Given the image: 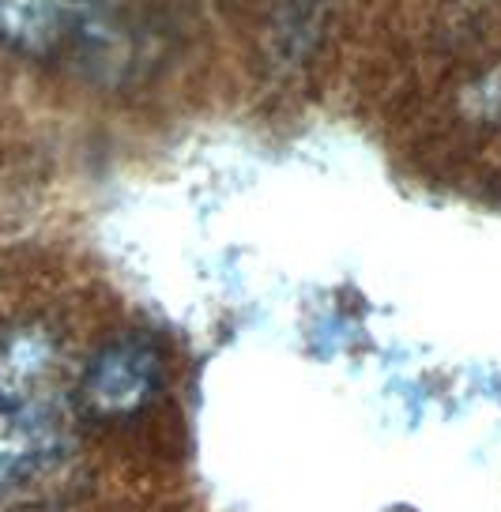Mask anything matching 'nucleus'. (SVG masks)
<instances>
[{
    "mask_svg": "<svg viewBox=\"0 0 501 512\" xmlns=\"http://www.w3.org/2000/svg\"><path fill=\"white\" fill-rule=\"evenodd\" d=\"M155 388H159L155 351L140 339H117L91 362L83 396L98 415H132L155 396Z\"/></svg>",
    "mask_w": 501,
    "mask_h": 512,
    "instance_id": "1",
    "label": "nucleus"
},
{
    "mask_svg": "<svg viewBox=\"0 0 501 512\" xmlns=\"http://www.w3.org/2000/svg\"><path fill=\"white\" fill-rule=\"evenodd\" d=\"M61 452V422L42 403L0 407V494L34 479Z\"/></svg>",
    "mask_w": 501,
    "mask_h": 512,
    "instance_id": "2",
    "label": "nucleus"
},
{
    "mask_svg": "<svg viewBox=\"0 0 501 512\" xmlns=\"http://www.w3.org/2000/svg\"><path fill=\"white\" fill-rule=\"evenodd\" d=\"M57 362L46 328H19L0 343V407H34Z\"/></svg>",
    "mask_w": 501,
    "mask_h": 512,
    "instance_id": "3",
    "label": "nucleus"
},
{
    "mask_svg": "<svg viewBox=\"0 0 501 512\" xmlns=\"http://www.w3.org/2000/svg\"><path fill=\"white\" fill-rule=\"evenodd\" d=\"M0 38L16 49H46L57 38L53 0H0Z\"/></svg>",
    "mask_w": 501,
    "mask_h": 512,
    "instance_id": "4",
    "label": "nucleus"
},
{
    "mask_svg": "<svg viewBox=\"0 0 501 512\" xmlns=\"http://www.w3.org/2000/svg\"><path fill=\"white\" fill-rule=\"evenodd\" d=\"M468 113L501 125V68L490 72L486 80H479L475 87H468Z\"/></svg>",
    "mask_w": 501,
    "mask_h": 512,
    "instance_id": "5",
    "label": "nucleus"
}]
</instances>
